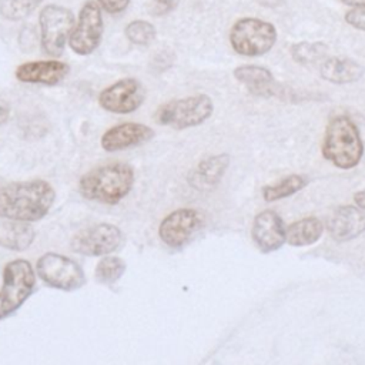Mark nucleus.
<instances>
[{"label": "nucleus", "mask_w": 365, "mask_h": 365, "mask_svg": "<svg viewBox=\"0 0 365 365\" xmlns=\"http://www.w3.org/2000/svg\"><path fill=\"white\" fill-rule=\"evenodd\" d=\"M328 46L322 41H299L291 47V57L301 66H312L324 61Z\"/></svg>", "instance_id": "nucleus-23"}, {"label": "nucleus", "mask_w": 365, "mask_h": 365, "mask_svg": "<svg viewBox=\"0 0 365 365\" xmlns=\"http://www.w3.org/2000/svg\"><path fill=\"white\" fill-rule=\"evenodd\" d=\"M38 23L43 50L51 57L61 56L66 41L74 29V14L71 10L57 4L44 6L40 11Z\"/></svg>", "instance_id": "nucleus-8"}, {"label": "nucleus", "mask_w": 365, "mask_h": 365, "mask_svg": "<svg viewBox=\"0 0 365 365\" xmlns=\"http://www.w3.org/2000/svg\"><path fill=\"white\" fill-rule=\"evenodd\" d=\"M56 191L46 180L10 182L0 188V217L17 221H38L51 208Z\"/></svg>", "instance_id": "nucleus-1"}, {"label": "nucleus", "mask_w": 365, "mask_h": 365, "mask_svg": "<svg viewBox=\"0 0 365 365\" xmlns=\"http://www.w3.org/2000/svg\"><path fill=\"white\" fill-rule=\"evenodd\" d=\"M204 221V215L198 210L178 208L161 221L158 235L167 247L180 250L202 228Z\"/></svg>", "instance_id": "nucleus-10"}, {"label": "nucleus", "mask_w": 365, "mask_h": 365, "mask_svg": "<svg viewBox=\"0 0 365 365\" xmlns=\"http://www.w3.org/2000/svg\"><path fill=\"white\" fill-rule=\"evenodd\" d=\"M324 232V225L317 217H305L285 228L287 242L292 247H307L317 242Z\"/></svg>", "instance_id": "nucleus-21"}, {"label": "nucleus", "mask_w": 365, "mask_h": 365, "mask_svg": "<svg viewBox=\"0 0 365 365\" xmlns=\"http://www.w3.org/2000/svg\"><path fill=\"white\" fill-rule=\"evenodd\" d=\"M251 237L264 254L279 250L285 242V225L274 210H264L254 217Z\"/></svg>", "instance_id": "nucleus-13"}, {"label": "nucleus", "mask_w": 365, "mask_h": 365, "mask_svg": "<svg viewBox=\"0 0 365 365\" xmlns=\"http://www.w3.org/2000/svg\"><path fill=\"white\" fill-rule=\"evenodd\" d=\"M70 71L68 64L58 60L27 61L16 68V78L21 83L54 86Z\"/></svg>", "instance_id": "nucleus-16"}, {"label": "nucleus", "mask_w": 365, "mask_h": 365, "mask_svg": "<svg viewBox=\"0 0 365 365\" xmlns=\"http://www.w3.org/2000/svg\"><path fill=\"white\" fill-rule=\"evenodd\" d=\"M97 1L108 13H120L125 10L130 4V0H97Z\"/></svg>", "instance_id": "nucleus-29"}, {"label": "nucleus", "mask_w": 365, "mask_h": 365, "mask_svg": "<svg viewBox=\"0 0 365 365\" xmlns=\"http://www.w3.org/2000/svg\"><path fill=\"white\" fill-rule=\"evenodd\" d=\"M10 117V107L7 103L0 100V125H3Z\"/></svg>", "instance_id": "nucleus-30"}, {"label": "nucleus", "mask_w": 365, "mask_h": 365, "mask_svg": "<svg viewBox=\"0 0 365 365\" xmlns=\"http://www.w3.org/2000/svg\"><path fill=\"white\" fill-rule=\"evenodd\" d=\"M354 202L355 205H358L359 208L365 210V188L364 190H359L354 194Z\"/></svg>", "instance_id": "nucleus-31"}, {"label": "nucleus", "mask_w": 365, "mask_h": 365, "mask_svg": "<svg viewBox=\"0 0 365 365\" xmlns=\"http://www.w3.org/2000/svg\"><path fill=\"white\" fill-rule=\"evenodd\" d=\"M234 77L247 87V90L258 97H274L278 96L281 91V87L275 83V78L272 73L262 67L255 64H244L234 68Z\"/></svg>", "instance_id": "nucleus-17"}, {"label": "nucleus", "mask_w": 365, "mask_h": 365, "mask_svg": "<svg viewBox=\"0 0 365 365\" xmlns=\"http://www.w3.org/2000/svg\"><path fill=\"white\" fill-rule=\"evenodd\" d=\"M103 36V17L97 3L87 1L78 14L77 26L73 29L68 43L73 51L80 56L93 53Z\"/></svg>", "instance_id": "nucleus-11"}, {"label": "nucleus", "mask_w": 365, "mask_h": 365, "mask_svg": "<svg viewBox=\"0 0 365 365\" xmlns=\"http://www.w3.org/2000/svg\"><path fill=\"white\" fill-rule=\"evenodd\" d=\"M214 111V103L207 94H195L164 103L155 111L157 123L175 130L191 128L207 121Z\"/></svg>", "instance_id": "nucleus-4"}, {"label": "nucleus", "mask_w": 365, "mask_h": 365, "mask_svg": "<svg viewBox=\"0 0 365 365\" xmlns=\"http://www.w3.org/2000/svg\"><path fill=\"white\" fill-rule=\"evenodd\" d=\"M257 1L264 7H279L284 3V0H257Z\"/></svg>", "instance_id": "nucleus-32"}, {"label": "nucleus", "mask_w": 365, "mask_h": 365, "mask_svg": "<svg viewBox=\"0 0 365 365\" xmlns=\"http://www.w3.org/2000/svg\"><path fill=\"white\" fill-rule=\"evenodd\" d=\"M275 41V26L257 17H242L230 30L231 47L235 53L245 57H258L268 53Z\"/></svg>", "instance_id": "nucleus-6"}, {"label": "nucleus", "mask_w": 365, "mask_h": 365, "mask_svg": "<svg viewBox=\"0 0 365 365\" xmlns=\"http://www.w3.org/2000/svg\"><path fill=\"white\" fill-rule=\"evenodd\" d=\"M344 4L351 6V7H359V6H365V0H341Z\"/></svg>", "instance_id": "nucleus-33"}, {"label": "nucleus", "mask_w": 365, "mask_h": 365, "mask_svg": "<svg viewBox=\"0 0 365 365\" xmlns=\"http://www.w3.org/2000/svg\"><path fill=\"white\" fill-rule=\"evenodd\" d=\"M322 155L341 170H351L362 160L364 143L356 124L348 115H336L328 123Z\"/></svg>", "instance_id": "nucleus-3"}, {"label": "nucleus", "mask_w": 365, "mask_h": 365, "mask_svg": "<svg viewBox=\"0 0 365 365\" xmlns=\"http://www.w3.org/2000/svg\"><path fill=\"white\" fill-rule=\"evenodd\" d=\"M319 74L332 84H349L358 81L365 74V68L348 57H327L319 66Z\"/></svg>", "instance_id": "nucleus-18"}, {"label": "nucleus", "mask_w": 365, "mask_h": 365, "mask_svg": "<svg viewBox=\"0 0 365 365\" xmlns=\"http://www.w3.org/2000/svg\"><path fill=\"white\" fill-rule=\"evenodd\" d=\"M37 274L48 287L76 291L86 284V274L78 262L58 252H46L37 259Z\"/></svg>", "instance_id": "nucleus-7"}, {"label": "nucleus", "mask_w": 365, "mask_h": 365, "mask_svg": "<svg viewBox=\"0 0 365 365\" xmlns=\"http://www.w3.org/2000/svg\"><path fill=\"white\" fill-rule=\"evenodd\" d=\"M43 0H1L0 13L9 20H21L31 14Z\"/></svg>", "instance_id": "nucleus-25"}, {"label": "nucleus", "mask_w": 365, "mask_h": 365, "mask_svg": "<svg viewBox=\"0 0 365 365\" xmlns=\"http://www.w3.org/2000/svg\"><path fill=\"white\" fill-rule=\"evenodd\" d=\"M154 137V130L141 123H123L108 128L101 135V147L108 151H120L141 145Z\"/></svg>", "instance_id": "nucleus-15"}, {"label": "nucleus", "mask_w": 365, "mask_h": 365, "mask_svg": "<svg viewBox=\"0 0 365 365\" xmlns=\"http://www.w3.org/2000/svg\"><path fill=\"white\" fill-rule=\"evenodd\" d=\"M36 231L27 221H0V245L11 251H24L34 241Z\"/></svg>", "instance_id": "nucleus-19"}, {"label": "nucleus", "mask_w": 365, "mask_h": 365, "mask_svg": "<svg viewBox=\"0 0 365 365\" xmlns=\"http://www.w3.org/2000/svg\"><path fill=\"white\" fill-rule=\"evenodd\" d=\"M125 268L127 265L124 259H121L120 257L106 255L98 261L96 267V279L100 284L111 285L123 277V274L125 272Z\"/></svg>", "instance_id": "nucleus-24"}, {"label": "nucleus", "mask_w": 365, "mask_h": 365, "mask_svg": "<svg viewBox=\"0 0 365 365\" xmlns=\"http://www.w3.org/2000/svg\"><path fill=\"white\" fill-rule=\"evenodd\" d=\"M178 4V0H153L148 6V13L154 17H161L173 11Z\"/></svg>", "instance_id": "nucleus-28"}, {"label": "nucleus", "mask_w": 365, "mask_h": 365, "mask_svg": "<svg viewBox=\"0 0 365 365\" xmlns=\"http://www.w3.org/2000/svg\"><path fill=\"white\" fill-rule=\"evenodd\" d=\"M134 171L125 163H108L86 173L78 182L80 194L101 204L120 202L133 188Z\"/></svg>", "instance_id": "nucleus-2"}, {"label": "nucleus", "mask_w": 365, "mask_h": 365, "mask_svg": "<svg viewBox=\"0 0 365 365\" xmlns=\"http://www.w3.org/2000/svg\"><path fill=\"white\" fill-rule=\"evenodd\" d=\"M308 185V178L301 174H289L274 184L264 185L261 190L262 198L267 202H274L297 194Z\"/></svg>", "instance_id": "nucleus-22"}, {"label": "nucleus", "mask_w": 365, "mask_h": 365, "mask_svg": "<svg viewBox=\"0 0 365 365\" xmlns=\"http://www.w3.org/2000/svg\"><path fill=\"white\" fill-rule=\"evenodd\" d=\"M127 38L137 46H147L155 37V29L151 23L144 20H134L125 27Z\"/></svg>", "instance_id": "nucleus-26"}, {"label": "nucleus", "mask_w": 365, "mask_h": 365, "mask_svg": "<svg viewBox=\"0 0 365 365\" xmlns=\"http://www.w3.org/2000/svg\"><path fill=\"white\" fill-rule=\"evenodd\" d=\"M329 237L336 242H346L365 232V210L358 205L336 207L327 221Z\"/></svg>", "instance_id": "nucleus-14"}, {"label": "nucleus", "mask_w": 365, "mask_h": 365, "mask_svg": "<svg viewBox=\"0 0 365 365\" xmlns=\"http://www.w3.org/2000/svg\"><path fill=\"white\" fill-rule=\"evenodd\" d=\"M121 230L108 222H100L80 230L70 241V248L81 255L101 257L114 252L123 244Z\"/></svg>", "instance_id": "nucleus-9"}, {"label": "nucleus", "mask_w": 365, "mask_h": 365, "mask_svg": "<svg viewBox=\"0 0 365 365\" xmlns=\"http://www.w3.org/2000/svg\"><path fill=\"white\" fill-rule=\"evenodd\" d=\"M36 274L27 259L17 258L6 264L0 288V319L16 312L31 295Z\"/></svg>", "instance_id": "nucleus-5"}, {"label": "nucleus", "mask_w": 365, "mask_h": 365, "mask_svg": "<svg viewBox=\"0 0 365 365\" xmlns=\"http://www.w3.org/2000/svg\"><path fill=\"white\" fill-rule=\"evenodd\" d=\"M345 21L354 29L365 31V6L351 7L345 13Z\"/></svg>", "instance_id": "nucleus-27"}, {"label": "nucleus", "mask_w": 365, "mask_h": 365, "mask_svg": "<svg viewBox=\"0 0 365 365\" xmlns=\"http://www.w3.org/2000/svg\"><path fill=\"white\" fill-rule=\"evenodd\" d=\"M145 100V91L143 84L135 78H121L104 88L98 96L100 106L117 114L133 113L141 107Z\"/></svg>", "instance_id": "nucleus-12"}, {"label": "nucleus", "mask_w": 365, "mask_h": 365, "mask_svg": "<svg viewBox=\"0 0 365 365\" xmlns=\"http://www.w3.org/2000/svg\"><path fill=\"white\" fill-rule=\"evenodd\" d=\"M230 165L228 154H217L201 160L192 173V184L198 188H212L215 187Z\"/></svg>", "instance_id": "nucleus-20"}]
</instances>
